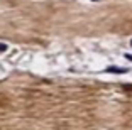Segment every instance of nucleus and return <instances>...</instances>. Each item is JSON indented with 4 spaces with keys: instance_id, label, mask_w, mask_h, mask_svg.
I'll list each match as a JSON object with an SVG mask.
<instances>
[{
    "instance_id": "obj_1",
    "label": "nucleus",
    "mask_w": 132,
    "mask_h": 130,
    "mask_svg": "<svg viewBox=\"0 0 132 130\" xmlns=\"http://www.w3.org/2000/svg\"><path fill=\"white\" fill-rule=\"evenodd\" d=\"M107 71H110V73H125L124 68H109Z\"/></svg>"
},
{
    "instance_id": "obj_2",
    "label": "nucleus",
    "mask_w": 132,
    "mask_h": 130,
    "mask_svg": "<svg viewBox=\"0 0 132 130\" xmlns=\"http://www.w3.org/2000/svg\"><path fill=\"white\" fill-rule=\"evenodd\" d=\"M0 51H7V44H4V42H0Z\"/></svg>"
},
{
    "instance_id": "obj_3",
    "label": "nucleus",
    "mask_w": 132,
    "mask_h": 130,
    "mask_svg": "<svg viewBox=\"0 0 132 130\" xmlns=\"http://www.w3.org/2000/svg\"><path fill=\"white\" fill-rule=\"evenodd\" d=\"M130 46H132V41H130Z\"/></svg>"
}]
</instances>
